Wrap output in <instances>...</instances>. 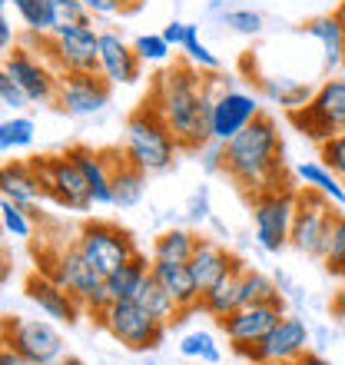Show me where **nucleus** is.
Returning <instances> with one entry per match:
<instances>
[{
	"label": "nucleus",
	"instance_id": "obj_1",
	"mask_svg": "<svg viewBox=\"0 0 345 365\" xmlns=\"http://www.w3.org/2000/svg\"><path fill=\"white\" fill-rule=\"evenodd\" d=\"M150 103L163 113L170 123L172 136L180 140L182 150L196 153L202 143H210V120H212V90L202 77V70H196L190 60L182 57L172 67H166L150 87Z\"/></svg>",
	"mask_w": 345,
	"mask_h": 365
},
{
	"label": "nucleus",
	"instance_id": "obj_2",
	"mask_svg": "<svg viewBox=\"0 0 345 365\" xmlns=\"http://www.w3.org/2000/svg\"><path fill=\"white\" fill-rule=\"evenodd\" d=\"M236 186L246 196L279 186H292L286 180V163H282V133L269 113H259L236 140L226 143V170Z\"/></svg>",
	"mask_w": 345,
	"mask_h": 365
},
{
	"label": "nucleus",
	"instance_id": "obj_3",
	"mask_svg": "<svg viewBox=\"0 0 345 365\" xmlns=\"http://www.w3.org/2000/svg\"><path fill=\"white\" fill-rule=\"evenodd\" d=\"M180 150H182L180 140L172 136L163 113L150 100H143L130 113V120H126V130H123L126 160L133 166H140L143 173L160 176V173H170L172 166H176V153Z\"/></svg>",
	"mask_w": 345,
	"mask_h": 365
},
{
	"label": "nucleus",
	"instance_id": "obj_4",
	"mask_svg": "<svg viewBox=\"0 0 345 365\" xmlns=\"http://www.w3.org/2000/svg\"><path fill=\"white\" fill-rule=\"evenodd\" d=\"M40 266H43L40 272L53 276L70 296L80 299V306H83L93 319L113 302L110 292H106V276L80 252L77 242H73V246H63L53 259H40Z\"/></svg>",
	"mask_w": 345,
	"mask_h": 365
},
{
	"label": "nucleus",
	"instance_id": "obj_5",
	"mask_svg": "<svg viewBox=\"0 0 345 365\" xmlns=\"http://www.w3.org/2000/svg\"><path fill=\"white\" fill-rule=\"evenodd\" d=\"M30 47L40 50L60 73H100V34L93 24L53 30L50 37H30Z\"/></svg>",
	"mask_w": 345,
	"mask_h": 365
},
{
	"label": "nucleus",
	"instance_id": "obj_6",
	"mask_svg": "<svg viewBox=\"0 0 345 365\" xmlns=\"http://www.w3.org/2000/svg\"><path fill=\"white\" fill-rule=\"evenodd\" d=\"M96 322L110 332L130 352H153L160 349V342L166 339L170 326L160 322L156 316H150L136 299H116L96 316Z\"/></svg>",
	"mask_w": 345,
	"mask_h": 365
},
{
	"label": "nucleus",
	"instance_id": "obj_7",
	"mask_svg": "<svg viewBox=\"0 0 345 365\" xmlns=\"http://www.w3.org/2000/svg\"><path fill=\"white\" fill-rule=\"evenodd\" d=\"M296 186H279V190H266L249 196L252 202V230H256V246L269 256L289 246L292 240V220H296Z\"/></svg>",
	"mask_w": 345,
	"mask_h": 365
},
{
	"label": "nucleus",
	"instance_id": "obj_8",
	"mask_svg": "<svg viewBox=\"0 0 345 365\" xmlns=\"http://www.w3.org/2000/svg\"><path fill=\"white\" fill-rule=\"evenodd\" d=\"M289 123L312 143H326L345 130V80L332 77L312 93L302 110L289 113Z\"/></svg>",
	"mask_w": 345,
	"mask_h": 365
},
{
	"label": "nucleus",
	"instance_id": "obj_9",
	"mask_svg": "<svg viewBox=\"0 0 345 365\" xmlns=\"http://www.w3.org/2000/svg\"><path fill=\"white\" fill-rule=\"evenodd\" d=\"M339 216V206L332 200H326L322 192L302 186L296 196V220H292V240L289 246L309 259H322L332 232V222Z\"/></svg>",
	"mask_w": 345,
	"mask_h": 365
},
{
	"label": "nucleus",
	"instance_id": "obj_10",
	"mask_svg": "<svg viewBox=\"0 0 345 365\" xmlns=\"http://www.w3.org/2000/svg\"><path fill=\"white\" fill-rule=\"evenodd\" d=\"M77 246L103 276H113L116 269H123L126 262L140 252L133 242V232L106 220L83 222L77 232Z\"/></svg>",
	"mask_w": 345,
	"mask_h": 365
},
{
	"label": "nucleus",
	"instance_id": "obj_11",
	"mask_svg": "<svg viewBox=\"0 0 345 365\" xmlns=\"http://www.w3.org/2000/svg\"><path fill=\"white\" fill-rule=\"evenodd\" d=\"M40 180H43V190L57 206H67L73 212H86L93 202V192H90V182H86L83 170H80L77 156L60 153V156H43V160H34Z\"/></svg>",
	"mask_w": 345,
	"mask_h": 365
},
{
	"label": "nucleus",
	"instance_id": "obj_12",
	"mask_svg": "<svg viewBox=\"0 0 345 365\" xmlns=\"http://www.w3.org/2000/svg\"><path fill=\"white\" fill-rule=\"evenodd\" d=\"M4 346L17 349L20 356H27L37 365H50L67 356V342L60 336V329L47 319H4Z\"/></svg>",
	"mask_w": 345,
	"mask_h": 365
},
{
	"label": "nucleus",
	"instance_id": "obj_13",
	"mask_svg": "<svg viewBox=\"0 0 345 365\" xmlns=\"http://www.w3.org/2000/svg\"><path fill=\"white\" fill-rule=\"evenodd\" d=\"M4 73L17 80V87L30 96V103L37 106H53L57 103V87H60V70L50 63L43 53L37 57V50L30 47H14L4 60Z\"/></svg>",
	"mask_w": 345,
	"mask_h": 365
},
{
	"label": "nucleus",
	"instance_id": "obj_14",
	"mask_svg": "<svg viewBox=\"0 0 345 365\" xmlns=\"http://www.w3.org/2000/svg\"><path fill=\"white\" fill-rule=\"evenodd\" d=\"M309 346H312V329L306 326V319L286 312L282 322L259 346H242V349H232V352L252 365H286L296 356H302Z\"/></svg>",
	"mask_w": 345,
	"mask_h": 365
},
{
	"label": "nucleus",
	"instance_id": "obj_15",
	"mask_svg": "<svg viewBox=\"0 0 345 365\" xmlns=\"http://www.w3.org/2000/svg\"><path fill=\"white\" fill-rule=\"evenodd\" d=\"M110 93L113 83L103 73H60V87H57V110L67 116H96L100 110L110 106Z\"/></svg>",
	"mask_w": 345,
	"mask_h": 365
},
{
	"label": "nucleus",
	"instance_id": "obj_16",
	"mask_svg": "<svg viewBox=\"0 0 345 365\" xmlns=\"http://www.w3.org/2000/svg\"><path fill=\"white\" fill-rule=\"evenodd\" d=\"M259 113H262V106H259L256 93L240 90V87L220 90V96L212 100V120H210L212 140H220V143L236 140V136H240Z\"/></svg>",
	"mask_w": 345,
	"mask_h": 365
},
{
	"label": "nucleus",
	"instance_id": "obj_17",
	"mask_svg": "<svg viewBox=\"0 0 345 365\" xmlns=\"http://www.w3.org/2000/svg\"><path fill=\"white\" fill-rule=\"evenodd\" d=\"M282 316H286V299L282 302H266V306H242L230 319H222L220 329L226 332L232 349L259 346L282 322Z\"/></svg>",
	"mask_w": 345,
	"mask_h": 365
},
{
	"label": "nucleus",
	"instance_id": "obj_18",
	"mask_svg": "<svg viewBox=\"0 0 345 365\" xmlns=\"http://www.w3.org/2000/svg\"><path fill=\"white\" fill-rule=\"evenodd\" d=\"M24 296H27L47 319L63 322V326H73L80 319V312H86V309L80 306V299L70 296L67 289L60 286L53 276H47V272H34V276L24 282Z\"/></svg>",
	"mask_w": 345,
	"mask_h": 365
},
{
	"label": "nucleus",
	"instance_id": "obj_19",
	"mask_svg": "<svg viewBox=\"0 0 345 365\" xmlns=\"http://www.w3.org/2000/svg\"><path fill=\"white\" fill-rule=\"evenodd\" d=\"M100 73L113 87H133L136 80H140V73H143L140 53L116 30H103L100 34Z\"/></svg>",
	"mask_w": 345,
	"mask_h": 365
},
{
	"label": "nucleus",
	"instance_id": "obj_20",
	"mask_svg": "<svg viewBox=\"0 0 345 365\" xmlns=\"http://www.w3.org/2000/svg\"><path fill=\"white\" fill-rule=\"evenodd\" d=\"M83 170L96 206H113V170L123 160V150H90V146H70Z\"/></svg>",
	"mask_w": 345,
	"mask_h": 365
},
{
	"label": "nucleus",
	"instance_id": "obj_21",
	"mask_svg": "<svg viewBox=\"0 0 345 365\" xmlns=\"http://www.w3.org/2000/svg\"><path fill=\"white\" fill-rule=\"evenodd\" d=\"M150 272H153L156 282L172 296V302L180 306V316H176V322H172L170 329L182 326L186 316L200 309V296H202L200 286H196V276H192V269H190V262H156L153 259V269Z\"/></svg>",
	"mask_w": 345,
	"mask_h": 365
},
{
	"label": "nucleus",
	"instance_id": "obj_22",
	"mask_svg": "<svg viewBox=\"0 0 345 365\" xmlns=\"http://www.w3.org/2000/svg\"><path fill=\"white\" fill-rule=\"evenodd\" d=\"M240 262H242L240 256H236V252H230L222 242L200 240V246H196V252H192V259H190V269H192V276H196L200 292H206L212 282H220V279L226 276V272L236 269Z\"/></svg>",
	"mask_w": 345,
	"mask_h": 365
},
{
	"label": "nucleus",
	"instance_id": "obj_23",
	"mask_svg": "<svg viewBox=\"0 0 345 365\" xmlns=\"http://www.w3.org/2000/svg\"><path fill=\"white\" fill-rule=\"evenodd\" d=\"M242 269H246V262H240L232 272H226L220 282H212L200 296V312H206L210 319L222 322V319H230L236 309H242Z\"/></svg>",
	"mask_w": 345,
	"mask_h": 365
},
{
	"label": "nucleus",
	"instance_id": "obj_24",
	"mask_svg": "<svg viewBox=\"0 0 345 365\" xmlns=\"http://www.w3.org/2000/svg\"><path fill=\"white\" fill-rule=\"evenodd\" d=\"M0 190H4V200L17 202V206H27V210H34L47 196L43 180H40L34 163H7L4 173H0Z\"/></svg>",
	"mask_w": 345,
	"mask_h": 365
},
{
	"label": "nucleus",
	"instance_id": "obj_25",
	"mask_svg": "<svg viewBox=\"0 0 345 365\" xmlns=\"http://www.w3.org/2000/svg\"><path fill=\"white\" fill-rule=\"evenodd\" d=\"M302 30L322 47V63H326V70L345 67V24L336 17V10L312 17Z\"/></svg>",
	"mask_w": 345,
	"mask_h": 365
},
{
	"label": "nucleus",
	"instance_id": "obj_26",
	"mask_svg": "<svg viewBox=\"0 0 345 365\" xmlns=\"http://www.w3.org/2000/svg\"><path fill=\"white\" fill-rule=\"evenodd\" d=\"M146 176L150 173H143L140 166H133L130 160H126V153H123V160H120L116 170H113V206L116 210H133V206L143 202Z\"/></svg>",
	"mask_w": 345,
	"mask_h": 365
},
{
	"label": "nucleus",
	"instance_id": "obj_27",
	"mask_svg": "<svg viewBox=\"0 0 345 365\" xmlns=\"http://www.w3.org/2000/svg\"><path fill=\"white\" fill-rule=\"evenodd\" d=\"M259 93L272 100V103H279L286 113H292V110H302L316 90L292 77H259Z\"/></svg>",
	"mask_w": 345,
	"mask_h": 365
},
{
	"label": "nucleus",
	"instance_id": "obj_28",
	"mask_svg": "<svg viewBox=\"0 0 345 365\" xmlns=\"http://www.w3.org/2000/svg\"><path fill=\"white\" fill-rule=\"evenodd\" d=\"M202 236L182 226H170L153 240V259L156 262H190Z\"/></svg>",
	"mask_w": 345,
	"mask_h": 365
},
{
	"label": "nucleus",
	"instance_id": "obj_29",
	"mask_svg": "<svg viewBox=\"0 0 345 365\" xmlns=\"http://www.w3.org/2000/svg\"><path fill=\"white\" fill-rule=\"evenodd\" d=\"M150 269H153V256L146 259L143 252H136L123 269H116L113 276H106V292H110V299H113V302L116 299H136V292L143 286V279L150 276Z\"/></svg>",
	"mask_w": 345,
	"mask_h": 365
},
{
	"label": "nucleus",
	"instance_id": "obj_30",
	"mask_svg": "<svg viewBox=\"0 0 345 365\" xmlns=\"http://www.w3.org/2000/svg\"><path fill=\"white\" fill-rule=\"evenodd\" d=\"M296 180L302 182V186H309V190L322 192L326 200L336 202L339 210H345V180H339L322 160H319V163H299L296 166Z\"/></svg>",
	"mask_w": 345,
	"mask_h": 365
},
{
	"label": "nucleus",
	"instance_id": "obj_31",
	"mask_svg": "<svg viewBox=\"0 0 345 365\" xmlns=\"http://www.w3.org/2000/svg\"><path fill=\"white\" fill-rule=\"evenodd\" d=\"M136 302H140L150 316H156L160 322H166V326H172L176 316H180V306L172 302L170 292H166V289L153 279V272L143 279V286H140V292H136Z\"/></svg>",
	"mask_w": 345,
	"mask_h": 365
},
{
	"label": "nucleus",
	"instance_id": "obj_32",
	"mask_svg": "<svg viewBox=\"0 0 345 365\" xmlns=\"http://www.w3.org/2000/svg\"><path fill=\"white\" fill-rule=\"evenodd\" d=\"M180 356L192 359V362H200V365H220L222 362V349H220V342H216L212 332H206V329H192V332H186V336L180 339Z\"/></svg>",
	"mask_w": 345,
	"mask_h": 365
},
{
	"label": "nucleus",
	"instance_id": "obj_33",
	"mask_svg": "<svg viewBox=\"0 0 345 365\" xmlns=\"http://www.w3.org/2000/svg\"><path fill=\"white\" fill-rule=\"evenodd\" d=\"M14 4L17 17L24 20L30 37H50L53 34V14H50V0H4Z\"/></svg>",
	"mask_w": 345,
	"mask_h": 365
},
{
	"label": "nucleus",
	"instance_id": "obj_34",
	"mask_svg": "<svg viewBox=\"0 0 345 365\" xmlns=\"http://www.w3.org/2000/svg\"><path fill=\"white\" fill-rule=\"evenodd\" d=\"M266 302H282L279 282L269 279L266 272L246 266L242 269V306H266Z\"/></svg>",
	"mask_w": 345,
	"mask_h": 365
},
{
	"label": "nucleus",
	"instance_id": "obj_35",
	"mask_svg": "<svg viewBox=\"0 0 345 365\" xmlns=\"http://www.w3.org/2000/svg\"><path fill=\"white\" fill-rule=\"evenodd\" d=\"M34 133H37V126H34L30 116H24V113L7 116V120L0 123V150H4V153L27 150V146H34Z\"/></svg>",
	"mask_w": 345,
	"mask_h": 365
},
{
	"label": "nucleus",
	"instance_id": "obj_36",
	"mask_svg": "<svg viewBox=\"0 0 345 365\" xmlns=\"http://www.w3.org/2000/svg\"><path fill=\"white\" fill-rule=\"evenodd\" d=\"M322 266H326L329 276L345 279V212L339 210L336 222H332V232H329L326 252H322Z\"/></svg>",
	"mask_w": 345,
	"mask_h": 365
},
{
	"label": "nucleus",
	"instance_id": "obj_37",
	"mask_svg": "<svg viewBox=\"0 0 345 365\" xmlns=\"http://www.w3.org/2000/svg\"><path fill=\"white\" fill-rule=\"evenodd\" d=\"M182 53H186V60H190L196 70H202V73H216V70H220V57L200 40V27H196V24H190V37L182 43Z\"/></svg>",
	"mask_w": 345,
	"mask_h": 365
},
{
	"label": "nucleus",
	"instance_id": "obj_38",
	"mask_svg": "<svg viewBox=\"0 0 345 365\" xmlns=\"http://www.w3.org/2000/svg\"><path fill=\"white\" fill-rule=\"evenodd\" d=\"M50 14H53V30L93 24V14L86 10L83 0H50Z\"/></svg>",
	"mask_w": 345,
	"mask_h": 365
},
{
	"label": "nucleus",
	"instance_id": "obj_39",
	"mask_svg": "<svg viewBox=\"0 0 345 365\" xmlns=\"http://www.w3.org/2000/svg\"><path fill=\"white\" fill-rule=\"evenodd\" d=\"M0 220H4V230H7L14 240H30L34 222H30V210H27V206H17V202L4 200V206H0Z\"/></svg>",
	"mask_w": 345,
	"mask_h": 365
},
{
	"label": "nucleus",
	"instance_id": "obj_40",
	"mask_svg": "<svg viewBox=\"0 0 345 365\" xmlns=\"http://www.w3.org/2000/svg\"><path fill=\"white\" fill-rule=\"evenodd\" d=\"M133 50L140 53L143 63H166L172 47L166 43L163 34H140V37L133 40Z\"/></svg>",
	"mask_w": 345,
	"mask_h": 365
},
{
	"label": "nucleus",
	"instance_id": "obj_41",
	"mask_svg": "<svg viewBox=\"0 0 345 365\" xmlns=\"http://www.w3.org/2000/svg\"><path fill=\"white\" fill-rule=\"evenodd\" d=\"M222 27H230L232 34H242V37H256V34H262V17H259L256 10H226L222 14Z\"/></svg>",
	"mask_w": 345,
	"mask_h": 365
},
{
	"label": "nucleus",
	"instance_id": "obj_42",
	"mask_svg": "<svg viewBox=\"0 0 345 365\" xmlns=\"http://www.w3.org/2000/svg\"><path fill=\"white\" fill-rule=\"evenodd\" d=\"M319 160H322L339 180H345V130L336 133L332 140H326V143H319Z\"/></svg>",
	"mask_w": 345,
	"mask_h": 365
},
{
	"label": "nucleus",
	"instance_id": "obj_43",
	"mask_svg": "<svg viewBox=\"0 0 345 365\" xmlns=\"http://www.w3.org/2000/svg\"><path fill=\"white\" fill-rule=\"evenodd\" d=\"M0 103L4 110H14V113H24L30 106V96L17 87V80L7 77V73H0Z\"/></svg>",
	"mask_w": 345,
	"mask_h": 365
},
{
	"label": "nucleus",
	"instance_id": "obj_44",
	"mask_svg": "<svg viewBox=\"0 0 345 365\" xmlns=\"http://www.w3.org/2000/svg\"><path fill=\"white\" fill-rule=\"evenodd\" d=\"M196 153H200V166L206 173H222L226 170V143H220V140L202 143Z\"/></svg>",
	"mask_w": 345,
	"mask_h": 365
},
{
	"label": "nucleus",
	"instance_id": "obj_45",
	"mask_svg": "<svg viewBox=\"0 0 345 365\" xmlns=\"http://www.w3.org/2000/svg\"><path fill=\"white\" fill-rule=\"evenodd\" d=\"M186 220L192 222V226H200V222L212 220V210H210V190L206 186H200V190L190 196V206H186Z\"/></svg>",
	"mask_w": 345,
	"mask_h": 365
},
{
	"label": "nucleus",
	"instance_id": "obj_46",
	"mask_svg": "<svg viewBox=\"0 0 345 365\" xmlns=\"http://www.w3.org/2000/svg\"><path fill=\"white\" fill-rule=\"evenodd\" d=\"M86 10L93 14V17H116V14H126V10H133L130 0H83Z\"/></svg>",
	"mask_w": 345,
	"mask_h": 365
},
{
	"label": "nucleus",
	"instance_id": "obj_47",
	"mask_svg": "<svg viewBox=\"0 0 345 365\" xmlns=\"http://www.w3.org/2000/svg\"><path fill=\"white\" fill-rule=\"evenodd\" d=\"M160 34L166 37V43H170V47H182V43H186V37H190V24H186V20H170Z\"/></svg>",
	"mask_w": 345,
	"mask_h": 365
},
{
	"label": "nucleus",
	"instance_id": "obj_48",
	"mask_svg": "<svg viewBox=\"0 0 345 365\" xmlns=\"http://www.w3.org/2000/svg\"><path fill=\"white\" fill-rule=\"evenodd\" d=\"M286 365H332V362H329L326 356H319L316 349H306L302 356H296L292 362H286Z\"/></svg>",
	"mask_w": 345,
	"mask_h": 365
},
{
	"label": "nucleus",
	"instance_id": "obj_49",
	"mask_svg": "<svg viewBox=\"0 0 345 365\" xmlns=\"http://www.w3.org/2000/svg\"><path fill=\"white\" fill-rule=\"evenodd\" d=\"M0 365H37V362H30L27 356H20L17 349L4 346V352H0Z\"/></svg>",
	"mask_w": 345,
	"mask_h": 365
},
{
	"label": "nucleus",
	"instance_id": "obj_50",
	"mask_svg": "<svg viewBox=\"0 0 345 365\" xmlns=\"http://www.w3.org/2000/svg\"><path fill=\"white\" fill-rule=\"evenodd\" d=\"M0 47L7 50H14V24H10L7 17H0Z\"/></svg>",
	"mask_w": 345,
	"mask_h": 365
},
{
	"label": "nucleus",
	"instance_id": "obj_51",
	"mask_svg": "<svg viewBox=\"0 0 345 365\" xmlns=\"http://www.w3.org/2000/svg\"><path fill=\"white\" fill-rule=\"evenodd\" d=\"M332 316L345 322V282H342V289H339L336 296H332Z\"/></svg>",
	"mask_w": 345,
	"mask_h": 365
},
{
	"label": "nucleus",
	"instance_id": "obj_52",
	"mask_svg": "<svg viewBox=\"0 0 345 365\" xmlns=\"http://www.w3.org/2000/svg\"><path fill=\"white\" fill-rule=\"evenodd\" d=\"M50 365H86V362L77 359V356H63V359H57V362H50Z\"/></svg>",
	"mask_w": 345,
	"mask_h": 365
},
{
	"label": "nucleus",
	"instance_id": "obj_53",
	"mask_svg": "<svg viewBox=\"0 0 345 365\" xmlns=\"http://www.w3.org/2000/svg\"><path fill=\"white\" fill-rule=\"evenodd\" d=\"M336 17H339V20H342V24H345V0H339V7H336Z\"/></svg>",
	"mask_w": 345,
	"mask_h": 365
},
{
	"label": "nucleus",
	"instance_id": "obj_54",
	"mask_svg": "<svg viewBox=\"0 0 345 365\" xmlns=\"http://www.w3.org/2000/svg\"><path fill=\"white\" fill-rule=\"evenodd\" d=\"M130 4H133V7H136V4H143V0H130Z\"/></svg>",
	"mask_w": 345,
	"mask_h": 365
},
{
	"label": "nucleus",
	"instance_id": "obj_55",
	"mask_svg": "<svg viewBox=\"0 0 345 365\" xmlns=\"http://www.w3.org/2000/svg\"><path fill=\"white\" fill-rule=\"evenodd\" d=\"M146 365H160V362H146Z\"/></svg>",
	"mask_w": 345,
	"mask_h": 365
}]
</instances>
